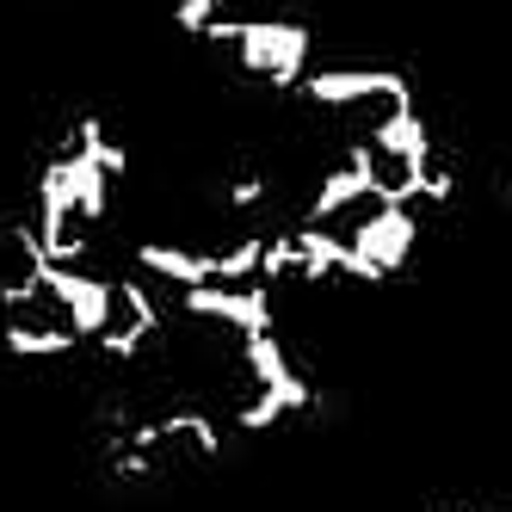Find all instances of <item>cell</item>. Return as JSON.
<instances>
[{
	"label": "cell",
	"mask_w": 512,
	"mask_h": 512,
	"mask_svg": "<svg viewBox=\"0 0 512 512\" xmlns=\"http://www.w3.org/2000/svg\"><path fill=\"white\" fill-rule=\"evenodd\" d=\"M266 192H272V186H266V173H253V167H247V173H235V179H229L223 204H229V210H260V204H266Z\"/></svg>",
	"instance_id": "obj_8"
},
{
	"label": "cell",
	"mask_w": 512,
	"mask_h": 512,
	"mask_svg": "<svg viewBox=\"0 0 512 512\" xmlns=\"http://www.w3.org/2000/svg\"><path fill=\"white\" fill-rule=\"evenodd\" d=\"M198 38L216 50H235V68L260 75L278 93H297V81L309 75V44H315L309 25L297 19H210Z\"/></svg>",
	"instance_id": "obj_1"
},
{
	"label": "cell",
	"mask_w": 512,
	"mask_h": 512,
	"mask_svg": "<svg viewBox=\"0 0 512 512\" xmlns=\"http://www.w3.org/2000/svg\"><path fill=\"white\" fill-rule=\"evenodd\" d=\"M229 7H235V0H179V7H173V25L198 38L210 19H229Z\"/></svg>",
	"instance_id": "obj_7"
},
{
	"label": "cell",
	"mask_w": 512,
	"mask_h": 512,
	"mask_svg": "<svg viewBox=\"0 0 512 512\" xmlns=\"http://www.w3.org/2000/svg\"><path fill=\"white\" fill-rule=\"evenodd\" d=\"M136 266H149V278H167V284H179V290L216 278V260H210V253L173 247V241H142V247H136Z\"/></svg>",
	"instance_id": "obj_6"
},
{
	"label": "cell",
	"mask_w": 512,
	"mask_h": 512,
	"mask_svg": "<svg viewBox=\"0 0 512 512\" xmlns=\"http://www.w3.org/2000/svg\"><path fill=\"white\" fill-rule=\"evenodd\" d=\"M0 346L13 358H68L75 346H87L68 321H25V315H0Z\"/></svg>",
	"instance_id": "obj_5"
},
{
	"label": "cell",
	"mask_w": 512,
	"mask_h": 512,
	"mask_svg": "<svg viewBox=\"0 0 512 512\" xmlns=\"http://www.w3.org/2000/svg\"><path fill=\"white\" fill-rule=\"evenodd\" d=\"M31 278L44 284V297L62 309V321L75 327L81 340H99L105 321H112V278H93V272H75V266H31Z\"/></svg>",
	"instance_id": "obj_2"
},
{
	"label": "cell",
	"mask_w": 512,
	"mask_h": 512,
	"mask_svg": "<svg viewBox=\"0 0 512 512\" xmlns=\"http://www.w3.org/2000/svg\"><path fill=\"white\" fill-rule=\"evenodd\" d=\"M297 93L309 105H327V112H346V105H364V99L414 105V81L401 68H315V75L297 81Z\"/></svg>",
	"instance_id": "obj_3"
},
{
	"label": "cell",
	"mask_w": 512,
	"mask_h": 512,
	"mask_svg": "<svg viewBox=\"0 0 512 512\" xmlns=\"http://www.w3.org/2000/svg\"><path fill=\"white\" fill-rule=\"evenodd\" d=\"M179 309L198 315V321H223L235 334H272V284H192L179 290Z\"/></svg>",
	"instance_id": "obj_4"
}]
</instances>
